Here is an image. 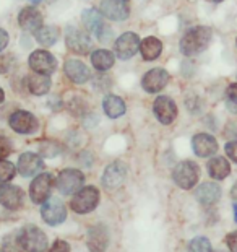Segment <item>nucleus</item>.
Wrapping results in <instances>:
<instances>
[{
  "mask_svg": "<svg viewBox=\"0 0 237 252\" xmlns=\"http://www.w3.org/2000/svg\"><path fill=\"white\" fill-rule=\"evenodd\" d=\"M209 41H211V30L207 26H195L188 30L180 39V52L184 56L200 54L208 47Z\"/></svg>",
  "mask_w": 237,
  "mask_h": 252,
  "instance_id": "nucleus-1",
  "label": "nucleus"
},
{
  "mask_svg": "<svg viewBox=\"0 0 237 252\" xmlns=\"http://www.w3.org/2000/svg\"><path fill=\"white\" fill-rule=\"evenodd\" d=\"M20 241L26 252H46L49 241L41 228L36 224H26L20 229Z\"/></svg>",
  "mask_w": 237,
  "mask_h": 252,
  "instance_id": "nucleus-2",
  "label": "nucleus"
},
{
  "mask_svg": "<svg viewBox=\"0 0 237 252\" xmlns=\"http://www.w3.org/2000/svg\"><path fill=\"white\" fill-rule=\"evenodd\" d=\"M172 179H174L177 187H180L184 190H190L197 186L198 179H200V168L190 159L180 161L172 171Z\"/></svg>",
  "mask_w": 237,
  "mask_h": 252,
  "instance_id": "nucleus-3",
  "label": "nucleus"
},
{
  "mask_svg": "<svg viewBox=\"0 0 237 252\" xmlns=\"http://www.w3.org/2000/svg\"><path fill=\"white\" fill-rule=\"evenodd\" d=\"M99 203V190L98 187L94 186H88L80 189L75 197L70 202V207H72L73 212L80 213V215H86V213L93 212Z\"/></svg>",
  "mask_w": 237,
  "mask_h": 252,
  "instance_id": "nucleus-4",
  "label": "nucleus"
},
{
  "mask_svg": "<svg viewBox=\"0 0 237 252\" xmlns=\"http://www.w3.org/2000/svg\"><path fill=\"white\" fill-rule=\"evenodd\" d=\"M83 182H85V176L82 171L67 168L57 176L56 186H57V190L60 192L62 195H73L82 189Z\"/></svg>",
  "mask_w": 237,
  "mask_h": 252,
  "instance_id": "nucleus-5",
  "label": "nucleus"
},
{
  "mask_svg": "<svg viewBox=\"0 0 237 252\" xmlns=\"http://www.w3.org/2000/svg\"><path fill=\"white\" fill-rule=\"evenodd\" d=\"M82 20H83V25L85 28L98 36L99 41H107L111 36V28L106 26L104 20H102V13L99 10L96 8H88L85 10L83 15H82Z\"/></svg>",
  "mask_w": 237,
  "mask_h": 252,
  "instance_id": "nucleus-6",
  "label": "nucleus"
},
{
  "mask_svg": "<svg viewBox=\"0 0 237 252\" xmlns=\"http://www.w3.org/2000/svg\"><path fill=\"white\" fill-rule=\"evenodd\" d=\"M41 217L47 224H51V226H57V224L65 221L67 208H65V205H63V202L60 200V198L52 197V198H49V200L44 202V205H42V208H41Z\"/></svg>",
  "mask_w": 237,
  "mask_h": 252,
  "instance_id": "nucleus-7",
  "label": "nucleus"
},
{
  "mask_svg": "<svg viewBox=\"0 0 237 252\" xmlns=\"http://www.w3.org/2000/svg\"><path fill=\"white\" fill-rule=\"evenodd\" d=\"M128 168L123 161H114L106 168L104 174H102V186L107 190H116L118 189L127 179Z\"/></svg>",
  "mask_w": 237,
  "mask_h": 252,
  "instance_id": "nucleus-8",
  "label": "nucleus"
},
{
  "mask_svg": "<svg viewBox=\"0 0 237 252\" xmlns=\"http://www.w3.org/2000/svg\"><path fill=\"white\" fill-rule=\"evenodd\" d=\"M54 186V178L49 173H41L33 179L30 186V195L34 203H44L49 200L51 190Z\"/></svg>",
  "mask_w": 237,
  "mask_h": 252,
  "instance_id": "nucleus-9",
  "label": "nucleus"
},
{
  "mask_svg": "<svg viewBox=\"0 0 237 252\" xmlns=\"http://www.w3.org/2000/svg\"><path fill=\"white\" fill-rule=\"evenodd\" d=\"M0 205L8 210H20L25 205V190L13 184H0Z\"/></svg>",
  "mask_w": 237,
  "mask_h": 252,
  "instance_id": "nucleus-10",
  "label": "nucleus"
},
{
  "mask_svg": "<svg viewBox=\"0 0 237 252\" xmlns=\"http://www.w3.org/2000/svg\"><path fill=\"white\" fill-rule=\"evenodd\" d=\"M65 41L68 49L75 54H88L91 49V39L86 31H82L75 26H68L65 31Z\"/></svg>",
  "mask_w": 237,
  "mask_h": 252,
  "instance_id": "nucleus-11",
  "label": "nucleus"
},
{
  "mask_svg": "<svg viewBox=\"0 0 237 252\" xmlns=\"http://www.w3.org/2000/svg\"><path fill=\"white\" fill-rule=\"evenodd\" d=\"M153 111L156 119L164 126L172 124L177 117V106L174 103V99L169 98V96H158L154 99Z\"/></svg>",
  "mask_w": 237,
  "mask_h": 252,
  "instance_id": "nucleus-12",
  "label": "nucleus"
},
{
  "mask_svg": "<svg viewBox=\"0 0 237 252\" xmlns=\"http://www.w3.org/2000/svg\"><path fill=\"white\" fill-rule=\"evenodd\" d=\"M140 42L142 41H140V37L135 33H123L114 44L116 57H118L120 61L132 59L140 49Z\"/></svg>",
  "mask_w": 237,
  "mask_h": 252,
  "instance_id": "nucleus-13",
  "label": "nucleus"
},
{
  "mask_svg": "<svg viewBox=\"0 0 237 252\" xmlns=\"http://www.w3.org/2000/svg\"><path fill=\"white\" fill-rule=\"evenodd\" d=\"M169 73L164 68H151L145 73V77L142 78V87L147 93H159L161 90L166 88V85L169 83Z\"/></svg>",
  "mask_w": 237,
  "mask_h": 252,
  "instance_id": "nucleus-14",
  "label": "nucleus"
},
{
  "mask_svg": "<svg viewBox=\"0 0 237 252\" xmlns=\"http://www.w3.org/2000/svg\"><path fill=\"white\" fill-rule=\"evenodd\" d=\"M10 127L18 133H34L39 128V122L28 111H17L8 119Z\"/></svg>",
  "mask_w": 237,
  "mask_h": 252,
  "instance_id": "nucleus-15",
  "label": "nucleus"
},
{
  "mask_svg": "<svg viewBox=\"0 0 237 252\" xmlns=\"http://www.w3.org/2000/svg\"><path fill=\"white\" fill-rule=\"evenodd\" d=\"M30 67L33 68L36 73L42 75H51L56 72L57 68V61L51 52L47 51H34L30 56Z\"/></svg>",
  "mask_w": 237,
  "mask_h": 252,
  "instance_id": "nucleus-16",
  "label": "nucleus"
},
{
  "mask_svg": "<svg viewBox=\"0 0 237 252\" xmlns=\"http://www.w3.org/2000/svg\"><path fill=\"white\" fill-rule=\"evenodd\" d=\"M17 169L23 178H31V176H37V173L44 169V161L39 155L26 152L18 158Z\"/></svg>",
  "mask_w": 237,
  "mask_h": 252,
  "instance_id": "nucleus-17",
  "label": "nucleus"
},
{
  "mask_svg": "<svg viewBox=\"0 0 237 252\" xmlns=\"http://www.w3.org/2000/svg\"><path fill=\"white\" fill-rule=\"evenodd\" d=\"M101 13L102 17L109 18L112 21H123L130 15V8H128L127 2H123V0H102Z\"/></svg>",
  "mask_w": 237,
  "mask_h": 252,
  "instance_id": "nucleus-18",
  "label": "nucleus"
},
{
  "mask_svg": "<svg viewBox=\"0 0 237 252\" xmlns=\"http://www.w3.org/2000/svg\"><path fill=\"white\" fill-rule=\"evenodd\" d=\"M86 244H88L89 252H106L107 246H109V231L102 224H96V226L88 229V236H86Z\"/></svg>",
  "mask_w": 237,
  "mask_h": 252,
  "instance_id": "nucleus-19",
  "label": "nucleus"
},
{
  "mask_svg": "<svg viewBox=\"0 0 237 252\" xmlns=\"http://www.w3.org/2000/svg\"><path fill=\"white\" fill-rule=\"evenodd\" d=\"M192 148L197 157L208 158V157H213V155L218 152V142H216V138L213 135H209V133H197V135L192 138Z\"/></svg>",
  "mask_w": 237,
  "mask_h": 252,
  "instance_id": "nucleus-20",
  "label": "nucleus"
},
{
  "mask_svg": "<svg viewBox=\"0 0 237 252\" xmlns=\"http://www.w3.org/2000/svg\"><path fill=\"white\" fill-rule=\"evenodd\" d=\"M195 198L205 207L214 205L221 198V186L218 182H203L195 190Z\"/></svg>",
  "mask_w": 237,
  "mask_h": 252,
  "instance_id": "nucleus-21",
  "label": "nucleus"
},
{
  "mask_svg": "<svg viewBox=\"0 0 237 252\" xmlns=\"http://www.w3.org/2000/svg\"><path fill=\"white\" fill-rule=\"evenodd\" d=\"M18 23L25 31L36 33V31L42 26V13L36 7H25L20 12Z\"/></svg>",
  "mask_w": 237,
  "mask_h": 252,
  "instance_id": "nucleus-22",
  "label": "nucleus"
},
{
  "mask_svg": "<svg viewBox=\"0 0 237 252\" xmlns=\"http://www.w3.org/2000/svg\"><path fill=\"white\" fill-rule=\"evenodd\" d=\"M63 70H65V75L73 83L82 85L89 80L88 67H86L82 61H77V59H70V61H67L65 65H63Z\"/></svg>",
  "mask_w": 237,
  "mask_h": 252,
  "instance_id": "nucleus-23",
  "label": "nucleus"
},
{
  "mask_svg": "<svg viewBox=\"0 0 237 252\" xmlns=\"http://www.w3.org/2000/svg\"><path fill=\"white\" fill-rule=\"evenodd\" d=\"M140 52H142V57L145 61H154V59H158L161 56V52H163V42H161L158 37L148 36L140 42Z\"/></svg>",
  "mask_w": 237,
  "mask_h": 252,
  "instance_id": "nucleus-24",
  "label": "nucleus"
},
{
  "mask_svg": "<svg viewBox=\"0 0 237 252\" xmlns=\"http://www.w3.org/2000/svg\"><path fill=\"white\" fill-rule=\"evenodd\" d=\"M208 174L213 179L223 181L231 174V164L226 158L223 157H214L208 161Z\"/></svg>",
  "mask_w": 237,
  "mask_h": 252,
  "instance_id": "nucleus-25",
  "label": "nucleus"
},
{
  "mask_svg": "<svg viewBox=\"0 0 237 252\" xmlns=\"http://www.w3.org/2000/svg\"><path fill=\"white\" fill-rule=\"evenodd\" d=\"M102 108H104V112L107 117L111 119H117L125 114V103H123L122 98H118L116 94H107L104 101H102Z\"/></svg>",
  "mask_w": 237,
  "mask_h": 252,
  "instance_id": "nucleus-26",
  "label": "nucleus"
},
{
  "mask_svg": "<svg viewBox=\"0 0 237 252\" xmlns=\"http://www.w3.org/2000/svg\"><path fill=\"white\" fill-rule=\"evenodd\" d=\"M28 88L33 94L42 96L51 90V78L49 75H42V73H31L28 77Z\"/></svg>",
  "mask_w": 237,
  "mask_h": 252,
  "instance_id": "nucleus-27",
  "label": "nucleus"
},
{
  "mask_svg": "<svg viewBox=\"0 0 237 252\" xmlns=\"http://www.w3.org/2000/svg\"><path fill=\"white\" fill-rule=\"evenodd\" d=\"M114 61H116L114 54H112L111 51H106V49L94 51L93 54H91V63H93V67L99 72L109 70V68L114 65Z\"/></svg>",
  "mask_w": 237,
  "mask_h": 252,
  "instance_id": "nucleus-28",
  "label": "nucleus"
},
{
  "mask_svg": "<svg viewBox=\"0 0 237 252\" xmlns=\"http://www.w3.org/2000/svg\"><path fill=\"white\" fill-rule=\"evenodd\" d=\"M37 42L42 46H54L59 39V31L56 26H41L34 33Z\"/></svg>",
  "mask_w": 237,
  "mask_h": 252,
  "instance_id": "nucleus-29",
  "label": "nucleus"
},
{
  "mask_svg": "<svg viewBox=\"0 0 237 252\" xmlns=\"http://www.w3.org/2000/svg\"><path fill=\"white\" fill-rule=\"evenodd\" d=\"M2 251L3 252H25L23 246H21V241H20V234L8 233L7 236H3Z\"/></svg>",
  "mask_w": 237,
  "mask_h": 252,
  "instance_id": "nucleus-30",
  "label": "nucleus"
},
{
  "mask_svg": "<svg viewBox=\"0 0 237 252\" xmlns=\"http://www.w3.org/2000/svg\"><path fill=\"white\" fill-rule=\"evenodd\" d=\"M187 252H213L211 243H209V239L205 238V236H197V238H193L190 243H188Z\"/></svg>",
  "mask_w": 237,
  "mask_h": 252,
  "instance_id": "nucleus-31",
  "label": "nucleus"
},
{
  "mask_svg": "<svg viewBox=\"0 0 237 252\" xmlns=\"http://www.w3.org/2000/svg\"><path fill=\"white\" fill-rule=\"evenodd\" d=\"M17 174V168L13 163L0 159V184H7L8 181H12Z\"/></svg>",
  "mask_w": 237,
  "mask_h": 252,
  "instance_id": "nucleus-32",
  "label": "nucleus"
},
{
  "mask_svg": "<svg viewBox=\"0 0 237 252\" xmlns=\"http://www.w3.org/2000/svg\"><path fill=\"white\" fill-rule=\"evenodd\" d=\"M226 106L231 112H237V83L229 85L226 90Z\"/></svg>",
  "mask_w": 237,
  "mask_h": 252,
  "instance_id": "nucleus-33",
  "label": "nucleus"
},
{
  "mask_svg": "<svg viewBox=\"0 0 237 252\" xmlns=\"http://www.w3.org/2000/svg\"><path fill=\"white\" fill-rule=\"evenodd\" d=\"M12 143H10L8 138L5 137H0V159H5L12 153Z\"/></svg>",
  "mask_w": 237,
  "mask_h": 252,
  "instance_id": "nucleus-34",
  "label": "nucleus"
},
{
  "mask_svg": "<svg viewBox=\"0 0 237 252\" xmlns=\"http://www.w3.org/2000/svg\"><path fill=\"white\" fill-rule=\"evenodd\" d=\"M49 252H70V244L63 239H57L56 243L51 246Z\"/></svg>",
  "mask_w": 237,
  "mask_h": 252,
  "instance_id": "nucleus-35",
  "label": "nucleus"
},
{
  "mask_svg": "<svg viewBox=\"0 0 237 252\" xmlns=\"http://www.w3.org/2000/svg\"><path fill=\"white\" fill-rule=\"evenodd\" d=\"M226 155L229 157V159H233L234 163H237V140L226 143Z\"/></svg>",
  "mask_w": 237,
  "mask_h": 252,
  "instance_id": "nucleus-36",
  "label": "nucleus"
},
{
  "mask_svg": "<svg viewBox=\"0 0 237 252\" xmlns=\"http://www.w3.org/2000/svg\"><path fill=\"white\" fill-rule=\"evenodd\" d=\"M226 246L231 252H237V231H233L226 236Z\"/></svg>",
  "mask_w": 237,
  "mask_h": 252,
  "instance_id": "nucleus-37",
  "label": "nucleus"
},
{
  "mask_svg": "<svg viewBox=\"0 0 237 252\" xmlns=\"http://www.w3.org/2000/svg\"><path fill=\"white\" fill-rule=\"evenodd\" d=\"M10 65H12V56H0V73L8 72Z\"/></svg>",
  "mask_w": 237,
  "mask_h": 252,
  "instance_id": "nucleus-38",
  "label": "nucleus"
},
{
  "mask_svg": "<svg viewBox=\"0 0 237 252\" xmlns=\"http://www.w3.org/2000/svg\"><path fill=\"white\" fill-rule=\"evenodd\" d=\"M8 44V33L5 30L0 28V52H2Z\"/></svg>",
  "mask_w": 237,
  "mask_h": 252,
  "instance_id": "nucleus-39",
  "label": "nucleus"
},
{
  "mask_svg": "<svg viewBox=\"0 0 237 252\" xmlns=\"http://www.w3.org/2000/svg\"><path fill=\"white\" fill-rule=\"evenodd\" d=\"M231 195H233V198L237 202V182L233 186V189H231Z\"/></svg>",
  "mask_w": 237,
  "mask_h": 252,
  "instance_id": "nucleus-40",
  "label": "nucleus"
},
{
  "mask_svg": "<svg viewBox=\"0 0 237 252\" xmlns=\"http://www.w3.org/2000/svg\"><path fill=\"white\" fill-rule=\"evenodd\" d=\"M3 99H5V93H3V90L0 88V104L3 103Z\"/></svg>",
  "mask_w": 237,
  "mask_h": 252,
  "instance_id": "nucleus-41",
  "label": "nucleus"
},
{
  "mask_svg": "<svg viewBox=\"0 0 237 252\" xmlns=\"http://www.w3.org/2000/svg\"><path fill=\"white\" fill-rule=\"evenodd\" d=\"M233 208H234V220H236V223H237V202L234 203Z\"/></svg>",
  "mask_w": 237,
  "mask_h": 252,
  "instance_id": "nucleus-42",
  "label": "nucleus"
},
{
  "mask_svg": "<svg viewBox=\"0 0 237 252\" xmlns=\"http://www.w3.org/2000/svg\"><path fill=\"white\" fill-rule=\"evenodd\" d=\"M30 2H33V3H39L41 0H30Z\"/></svg>",
  "mask_w": 237,
  "mask_h": 252,
  "instance_id": "nucleus-43",
  "label": "nucleus"
},
{
  "mask_svg": "<svg viewBox=\"0 0 237 252\" xmlns=\"http://www.w3.org/2000/svg\"><path fill=\"white\" fill-rule=\"evenodd\" d=\"M214 2H216V3H218V2H223V0H214Z\"/></svg>",
  "mask_w": 237,
  "mask_h": 252,
  "instance_id": "nucleus-44",
  "label": "nucleus"
},
{
  "mask_svg": "<svg viewBox=\"0 0 237 252\" xmlns=\"http://www.w3.org/2000/svg\"><path fill=\"white\" fill-rule=\"evenodd\" d=\"M0 252H3V251H2V249H0Z\"/></svg>",
  "mask_w": 237,
  "mask_h": 252,
  "instance_id": "nucleus-45",
  "label": "nucleus"
},
{
  "mask_svg": "<svg viewBox=\"0 0 237 252\" xmlns=\"http://www.w3.org/2000/svg\"><path fill=\"white\" fill-rule=\"evenodd\" d=\"M123 2H127V0H123Z\"/></svg>",
  "mask_w": 237,
  "mask_h": 252,
  "instance_id": "nucleus-46",
  "label": "nucleus"
}]
</instances>
